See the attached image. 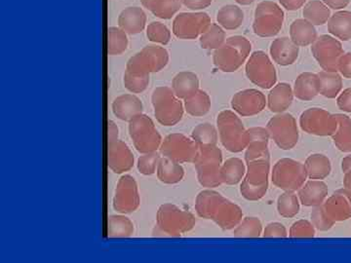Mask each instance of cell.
<instances>
[{
  "instance_id": "1",
  "label": "cell",
  "mask_w": 351,
  "mask_h": 263,
  "mask_svg": "<svg viewBox=\"0 0 351 263\" xmlns=\"http://www.w3.org/2000/svg\"><path fill=\"white\" fill-rule=\"evenodd\" d=\"M195 211L199 218L211 219L223 230L234 229L243 219V212L239 205L210 188L198 193Z\"/></svg>"
},
{
  "instance_id": "2",
  "label": "cell",
  "mask_w": 351,
  "mask_h": 263,
  "mask_svg": "<svg viewBox=\"0 0 351 263\" xmlns=\"http://www.w3.org/2000/svg\"><path fill=\"white\" fill-rule=\"evenodd\" d=\"M196 223L195 216L174 204L161 205L157 211L154 235L157 237H180L191 231Z\"/></svg>"
},
{
  "instance_id": "3",
  "label": "cell",
  "mask_w": 351,
  "mask_h": 263,
  "mask_svg": "<svg viewBox=\"0 0 351 263\" xmlns=\"http://www.w3.org/2000/svg\"><path fill=\"white\" fill-rule=\"evenodd\" d=\"M219 138L226 151L239 153L248 145V129L245 128L239 114L232 110H223L217 118Z\"/></svg>"
},
{
  "instance_id": "4",
  "label": "cell",
  "mask_w": 351,
  "mask_h": 263,
  "mask_svg": "<svg viewBox=\"0 0 351 263\" xmlns=\"http://www.w3.org/2000/svg\"><path fill=\"white\" fill-rule=\"evenodd\" d=\"M252 44L244 36H235L214 51L215 66L223 73H234L250 56Z\"/></svg>"
},
{
  "instance_id": "5",
  "label": "cell",
  "mask_w": 351,
  "mask_h": 263,
  "mask_svg": "<svg viewBox=\"0 0 351 263\" xmlns=\"http://www.w3.org/2000/svg\"><path fill=\"white\" fill-rule=\"evenodd\" d=\"M198 181L203 188H218L223 184L221 169L223 165V153L217 145L199 147L195 162Z\"/></svg>"
},
{
  "instance_id": "6",
  "label": "cell",
  "mask_w": 351,
  "mask_h": 263,
  "mask_svg": "<svg viewBox=\"0 0 351 263\" xmlns=\"http://www.w3.org/2000/svg\"><path fill=\"white\" fill-rule=\"evenodd\" d=\"M269 158L258 159L247 163V171L240 184V192L245 199H263L269 189Z\"/></svg>"
},
{
  "instance_id": "7",
  "label": "cell",
  "mask_w": 351,
  "mask_h": 263,
  "mask_svg": "<svg viewBox=\"0 0 351 263\" xmlns=\"http://www.w3.org/2000/svg\"><path fill=\"white\" fill-rule=\"evenodd\" d=\"M152 107L157 121L164 126H174L184 116V107L172 88L157 87L152 96Z\"/></svg>"
},
{
  "instance_id": "8",
  "label": "cell",
  "mask_w": 351,
  "mask_h": 263,
  "mask_svg": "<svg viewBox=\"0 0 351 263\" xmlns=\"http://www.w3.org/2000/svg\"><path fill=\"white\" fill-rule=\"evenodd\" d=\"M129 134L134 147L143 154L157 151L162 144V138L154 121L144 113H141L129 121Z\"/></svg>"
},
{
  "instance_id": "9",
  "label": "cell",
  "mask_w": 351,
  "mask_h": 263,
  "mask_svg": "<svg viewBox=\"0 0 351 263\" xmlns=\"http://www.w3.org/2000/svg\"><path fill=\"white\" fill-rule=\"evenodd\" d=\"M307 177L304 164L294 159L282 158L274 164L271 172V181L276 188L283 191L299 190L306 181Z\"/></svg>"
},
{
  "instance_id": "10",
  "label": "cell",
  "mask_w": 351,
  "mask_h": 263,
  "mask_svg": "<svg viewBox=\"0 0 351 263\" xmlns=\"http://www.w3.org/2000/svg\"><path fill=\"white\" fill-rule=\"evenodd\" d=\"M169 63V53L157 45L145 46L129 59L126 71L138 75H151L162 71Z\"/></svg>"
},
{
  "instance_id": "11",
  "label": "cell",
  "mask_w": 351,
  "mask_h": 263,
  "mask_svg": "<svg viewBox=\"0 0 351 263\" xmlns=\"http://www.w3.org/2000/svg\"><path fill=\"white\" fill-rule=\"evenodd\" d=\"M284 11L276 2L265 0L256 7L253 31L261 38H274L283 27Z\"/></svg>"
},
{
  "instance_id": "12",
  "label": "cell",
  "mask_w": 351,
  "mask_h": 263,
  "mask_svg": "<svg viewBox=\"0 0 351 263\" xmlns=\"http://www.w3.org/2000/svg\"><path fill=\"white\" fill-rule=\"evenodd\" d=\"M269 137L282 151L294 149L299 142L297 120L290 113H277L267 125Z\"/></svg>"
},
{
  "instance_id": "13",
  "label": "cell",
  "mask_w": 351,
  "mask_h": 263,
  "mask_svg": "<svg viewBox=\"0 0 351 263\" xmlns=\"http://www.w3.org/2000/svg\"><path fill=\"white\" fill-rule=\"evenodd\" d=\"M247 77L256 86L271 89L277 82L276 66L267 53L255 51L252 53L245 66Z\"/></svg>"
},
{
  "instance_id": "14",
  "label": "cell",
  "mask_w": 351,
  "mask_h": 263,
  "mask_svg": "<svg viewBox=\"0 0 351 263\" xmlns=\"http://www.w3.org/2000/svg\"><path fill=\"white\" fill-rule=\"evenodd\" d=\"M302 130L318 137H332L338 128L336 114L319 108H308L300 116Z\"/></svg>"
},
{
  "instance_id": "15",
  "label": "cell",
  "mask_w": 351,
  "mask_h": 263,
  "mask_svg": "<svg viewBox=\"0 0 351 263\" xmlns=\"http://www.w3.org/2000/svg\"><path fill=\"white\" fill-rule=\"evenodd\" d=\"M159 151L163 157L177 162L193 163L199 151V145L193 138L176 133L164 138Z\"/></svg>"
},
{
  "instance_id": "16",
  "label": "cell",
  "mask_w": 351,
  "mask_h": 263,
  "mask_svg": "<svg viewBox=\"0 0 351 263\" xmlns=\"http://www.w3.org/2000/svg\"><path fill=\"white\" fill-rule=\"evenodd\" d=\"M311 53L323 71H338L339 61L345 51L338 38L324 34L311 45Z\"/></svg>"
},
{
  "instance_id": "17",
  "label": "cell",
  "mask_w": 351,
  "mask_h": 263,
  "mask_svg": "<svg viewBox=\"0 0 351 263\" xmlns=\"http://www.w3.org/2000/svg\"><path fill=\"white\" fill-rule=\"evenodd\" d=\"M211 24V18L207 13H180L173 21V34L180 39H195L200 38Z\"/></svg>"
},
{
  "instance_id": "18",
  "label": "cell",
  "mask_w": 351,
  "mask_h": 263,
  "mask_svg": "<svg viewBox=\"0 0 351 263\" xmlns=\"http://www.w3.org/2000/svg\"><path fill=\"white\" fill-rule=\"evenodd\" d=\"M140 203L141 198L135 179L130 175H122L115 189L113 209L117 213L130 214L138 209Z\"/></svg>"
},
{
  "instance_id": "19",
  "label": "cell",
  "mask_w": 351,
  "mask_h": 263,
  "mask_svg": "<svg viewBox=\"0 0 351 263\" xmlns=\"http://www.w3.org/2000/svg\"><path fill=\"white\" fill-rule=\"evenodd\" d=\"M267 100L263 92L257 89H245L232 97V108L242 117L255 116L263 112Z\"/></svg>"
},
{
  "instance_id": "20",
  "label": "cell",
  "mask_w": 351,
  "mask_h": 263,
  "mask_svg": "<svg viewBox=\"0 0 351 263\" xmlns=\"http://www.w3.org/2000/svg\"><path fill=\"white\" fill-rule=\"evenodd\" d=\"M322 206L335 223L348 221L351 218V191L346 188L335 191Z\"/></svg>"
},
{
  "instance_id": "21",
  "label": "cell",
  "mask_w": 351,
  "mask_h": 263,
  "mask_svg": "<svg viewBox=\"0 0 351 263\" xmlns=\"http://www.w3.org/2000/svg\"><path fill=\"white\" fill-rule=\"evenodd\" d=\"M269 134L263 127H252L248 129V145L245 152L246 163L258 159L269 158Z\"/></svg>"
},
{
  "instance_id": "22",
  "label": "cell",
  "mask_w": 351,
  "mask_h": 263,
  "mask_svg": "<svg viewBox=\"0 0 351 263\" xmlns=\"http://www.w3.org/2000/svg\"><path fill=\"white\" fill-rule=\"evenodd\" d=\"M108 164L115 174H123L134 166L133 152L122 140L110 142L108 147Z\"/></svg>"
},
{
  "instance_id": "23",
  "label": "cell",
  "mask_w": 351,
  "mask_h": 263,
  "mask_svg": "<svg viewBox=\"0 0 351 263\" xmlns=\"http://www.w3.org/2000/svg\"><path fill=\"white\" fill-rule=\"evenodd\" d=\"M270 56L274 63L287 66L295 63L299 57L300 47L289 38H279L270 45Z\"/></svg>"
},
{
  "instance_id": "24",
  "label": "cell",
  "mask_w": 351,
  "mask_h": 263,
  "mask_svg": "<svg viewBox=\"0 0 351 263\" xmlns=\"http://www.w3.org/2000/svg\"><path fill=\"white\" fill-rule=\"evenodd\" d=\"M112 112L122 121H131L134 117L143 113L144 105L142 101L134 94H124L117 97L112 101Z\"/></svg>"
},
{
  "instance_id": "25",
  "label": "cell",
  "mask_w": 351,
  "mask_h": 263,
  "mask_svg": "<svg viewBox=\"0 0 351 263\" xmlns=\"http://www.w3.org/2000/svg\"><path fill=\"white\" fill-rule=\"evenodd\" d=\"M300 202L306 207H318L327 199L328 186L320 179H311L304 182L298 190Z\"/></svg>"
},
{
  "instance_id": "26",
  "label": "cell",
  "mask_w": 351,
  "mask_h": 263,
  "mask_svg": "<svg viewBox=\"0 0 351 263\" xmlns=\"http://www.w3.org/2000/svg\"><path fill=\"white\" fill-rule=\"evenodd\" d=\"M119 27L126 34L135 36L144 31L147 24V14L141 7L130 6L123 9L119 16Z\"/></svg>"
},
{
  "instance_id": "27",
  "label": "cell",
  "mask_w": 351,
  "mask_h": 263,
  "mask_svg": "<svg viewBox=\"0 0 351 263\" xmlns=\"http://www.w3.org/2000/svg\"><path fill=\"white\" fill-rule=\"evenodd\" d=\"M294 92L288 83H279L270 90L267 97V107L274 113L285 112L292 105Z\"/></svg>"
},
{
  "instance_id": "28",
  "label": "cell",
  "mask_w": 351,
  "mask_h": 263,
  "mask_svg": "<svg viewBox=\"0 0 351 263\" xmlns=\"http://www.w3.org/2000/svg\"><path fill=\"white\" fill-rule=\"evenodd\" d=\"M293 92L295 98L299 100H313L319 94V80L317 75L313 73H301L295 79Z\"/></svg>"
},
{
  "instance_id": "29",
  "label": "cell",
  "mask_w": 351,
  "mask_h": 263,
  "mask_svg": "<svg viewBox=\"0 0 351 263\" xmlns=\"http://www.w3.org/2000/svg\"><path fill=\"white\" fill-rule=\"evenodd\" d=\"M317 38L315 27L308 21L297 19L291 24L290 38L299 47L313 45Z\"/></svg>"
},
{
  "instance_id": "30",
  "label": "cell",
  "mask_w": 351,
  "mask_h": 263,
  "mask_svg": "<svg viewBox=\"0 0 351 263\" xmlns=\"http://www.w3.org/2000/svg\"><path fill=\"white\" fill-rule=\"evenodd\" d=\"M172 90L181 100H186L199 90V79L195 73L181 71L173 78Z\"/></svg>"
},
{
  "instance_id": "31",
  "label": "cell",
  "mask_w": 351,
  "mask_h": 263,
  "mask_svg": "<svg viewBox=\"0 0 351 263\" xmlns=\"http://www.w3.org/2000/svg\"><path fill=\"white\" fill-rule=\"evenodd\" d=\"M159 181L165 184H176L184 177V170L181 163L167 157H161L156 170Z\"/></svg>"
},
{
  "instance_id": "32",
  "label": "cell",
  "mask_w": 351,
  "mask_h": 263,
  "mask_svg": "<svg viewBox=\"0 0 351 263\" xmlns=\"http://www.w3.org/2000/svg\"><path fill=\"white\" fill-rule=\"evenodd\" d=\"M328 32L334 38L343 41L351 39V12L350 11H339L331 15L328 21Z\"/></svg>"
},
{
  "instance_id": "33",
  "label": "cell",
  "mask_w": 351,
  "mask_h": 263,
  "mask_svg": "<svg viewBox=\"0 0 351 263\" xmlns=\"http://www.w3.org/2000/svg\"><path fill=\"white\" fill-rule=\"evenodd\" d=\"M304 167H306L307 177L309 179L323 181L331 174L332 171L330 159L320 153L311 154L307 157L306 162H304Z\"/></svg>"
},
{
  "instance_id": "34",
  "label": "cell",
  "mask_w": 351,
  "mask_h": 263,
  "mask_svg": "<svg viewBox=\"0 0 351 263\" xmlns=\"http://www.w3.org/2000/svg\"><path fill=\"white\" fill-rule=\"evenodd\" d=\"M246 166L243 161L237 157H232L221 165V179L226 186H235L244 179L246 174Z\"/></svg>"
},
{
  "instance_id": "35",
  "label": "cell",
  "mask_w": 351,
  "mask_h": 263,
  "mask_svg": "<svg viewBox=\"0 0 351 263\" xmlns=\"http://www.w3.org/2000/svg\"><path fill=\"white\" fill-rule=\"evenodd\" d=\"M319 94L327 99H336L343 89V78L338 71H320Z\"/></svg>"
},
{
  "instance_id": "36",
  "label": "cell",
  "mask_w": 351,
  "mask_h": 263,
  "mask_svg": "<svg viewBox=\"0 0 351 263\" xmlns=\"http://www.w3.org/2000/svg\"><path fill=\"white\" fill-rule=\"evenodd\" d=\"M141 2L154 16L163 20L171 19L182 5L181 0H141Z\"/></svg>"
},
{
  "instance_id": "37",
  "label": "cell",
  "mask_w": 351,
  "mask_h": 263,
  "mask_svg": "<svg viewBox=\"0 0 351 263\" xmlns=\"http://www.w3.org/2000/svg\"><path fill=\"white\" fill-rule=\"evenodd\" d=\"M244 12L239 6L226 5L221 7L217 14V22L228 31L239 29L243 24Z\"/></svg>"
},
{
  "instance_id": "38",
  "label": "cell",
  "mask_w": 351,
  "mask_h": 263,
  "mask_svg": "<svg viewBox=\"0 0 351 263\" xmlns=\"http://www.w3.org/2000/svg\"><path fill=\"white\" fill-rule=\"evenodd\" d=\"M184 107L188 114L191 116H204L211 108V99L203 90H198L195 94L184 100Z\"/></svg>"
},
{
  "instance_id": "39",
  "label": "cell",
  "mask_w": 351,
  "mask_h": 263,
  "mask_svg": "<svg viewBox=\"0 0 351 263\" xmlns=\"http://www.w3.org/2000/svg\"><path fill=\"white\" fill-rule=\"evenodd\" d=\"M338 128L332 136L334 144L339 151L351 152V119L348 115L336 114Z\"/></svg>"
},
{
  "instance_id": "40",
  "label": "cell",
  "mask_w": 351,
  "mask_h": 263,
  "mask_svg": "<svg viewBox=\"0 0 351 263\" xmlns=\"http://www.w3.org/2000/svg\"><path fill=\"white\" fill-rule=\"evenodd\" d=\"M302 15L313 25H322L329 21L331 11L322 0H313L304 6Z\"/></svg>"
},
{
  "instance_id": "41",
  "label": "cell",
  "mask_w": 351,
  "mask_h": 263,
  "mask_svg": "<svg viewBox=\"0 0 351 263\" xmlns=\"http://www.w3.org/2000/svg\"><path fill=\"white\" fill-rule=\"evenodd\" d=\"M134 223L124 216H110L108 218V238H128L134 234Z\"/></svg>"
},
{
  "instance_id": "42",
  "label": "cell",
  "mask_w": 351,
  "mask_h": 263,
  "mask_svg": "<svg viewBox=\"0 0 351 263\" xmlns=\"http://www.w3.org/2000/svg\"><path fill=\"white\" fill-rule=\"evenodd\" d=\"M226 32L219 24L212 23L204 34H201V47L206 50H216L226 42Z\"/></svg>"
},
{
  "instance_id": "43",
  "label": "cell",
  "mask_w": 351,
  "mask_h": 263,
  "mask_svg": "<svg viewBox=\"0 0 351 263\" xmlns=\"http://www.w3.org/2000/svg\"><path fill=\"white\" fill-rule=\"evenodd\" d=\"M129 40L127 34L123 29L117 27H110L108 29V54L110 56H117L125 52L128 47Z\"/></svg>"
},
{
  "instance_id": "44",
  "label": "cell",
  "mask_w": 351,
  "mask_h": 263,
  "mask_svg": "<svg viewBox=\"0 0 351 263\" xmlns=\"http://www.w3.org/2000/svg\"><path fill=\"white\" fill-rule=\"evenodd\" d=\"M299 196L293 191H284L277 199V211L282 218H292L300 212Z\"/></svg>"
},
{
  "instance_id": "45",
  "label": "cell",
  "mask_w": 351,
  "mask_h": 263,
  "mask_svg": "<svg viewBox=\"0 0 351 263\" xmlns=\"http://www.w3.org/2000/svg\"><path fill=\"white\" fill-rule=\"evenodd\" d=\"M262 233V223L260 219L254 216L244 218L233 229V236L239 238H258Z\"/></svg>"
},
{
  "instance_id": "46",
  "label": "cell",
  "mask_w": 351,
  "mask_h": 263,
  "mask_svg": "<svg viewBox=\"0 0 351 263\" xmlns=\"http://www.w3.org/2000/svg\"><path fill=\"white\" fill-rule=\"evenodd\" d=\"M191 138L199 147L217 145L219 140V132L216 127L210 123L199 124L191 132Z\"/></svg>"
},
{
  "instance_id": "47",
  "label": "cell",
  "mask_w": 351,
  "mask_h": 263,
  "mask_svg": "<svg viewBox=\"0 0 351 263\" xmlns=\"http://www.w3.org/2000/svg\"><path fill=\"white\" fill-rule=\"evenodd\" d=\"M147 36L152 42L167 45L171 40V32L163 23L152 22L147 25Z\"/></svg>"
},
{
  "instance_id": "48",
  "label": "cell",
  "mask_w": 351,
  "mask_h": 263,
  "mask_svg": "<svg viewBox=\"0 0 351 263\" xmlns=\"http://www.w3.org/2000/svg\"><path fill=\"white\" fill-rule=\"evenodd\" d=\"M149 75H138V73H132L125 71L123 79L124 86L131 93H142L149 86Z\"/></svg>"
},
{
  "instance_id": "49",
  "label": "cell",
  "mask_w": 351,
  "mask_h": 263,
  "mask_svg": "<svg viewBox=\"0 0 351 263\" xmlns=\"http://www.w3.org/2000/svg\"><path fill=\"white\" fill-rule=\"evenodd\" d=\"M160 158V154L157 151L145 153L138 159V172L145 175H154L156 172Z\"/></svg>"
},
{
  "instance_id": "50",
  "label": "cell",
  "mask_w": 351,
  "mask_h": 263,
  "mask_svg": "<svg viewBox=\"0 0 351 263\" xmlns=\"http://www.w3.org/2000/svg\"><path fill=\"white\" fill-rule=\"evenodd\" d=\"M315 229L311 221L300 219L291 226L289 236L291 238H313L315 236Z\"/></svg>"
},
{
  "instance_id": "51",
  "label": "cell",
  "mask_w": 351,
  "mask_h": 263,
  "mask_svg": "<svg viewBox=\"0 0 351 263\" xmlns=\"http://www.w3.org/2000/svg\"><path fill=\"white\" fill-rule=\"evenodd\" d=\"M311 223H313L314 227L319 231H328L336 223L328 216L322 205L314 207L313 213H311Z\"/></svg>"
},
{
  "instance_id": "52",
  "label": "cell",
  "mask_w": 351,
  "mask_h": 263,
  "mask_svg": "<svg viewBox=\"0 0 351 263\" xmlns=\"http://www.w3.org/2000/svg\"><path fill=\"white\" fill-rule=\"evenodd\" d=\"M288 235L285 226L280 223H270L263 230L265 238H286Z\"/></svg>"
},
{
  "instance_id": "53",
  "label": "cell",
  "mask_w": 351,
  "mask_h": 263,
  "mask_svg": "<svg viewBox=\"0 0 351 263\" xmlns=\"http://www.w3.org/2000/svg\"><path fill=\"white\" fill-rule=\"evenodd\" d=\"M338 73L343 77L351 79V52L345 53L339 59Z\"/></svg>"
},
{
  "instance_id": "54",
  "label": "cell",
  "mask_w": 351,
  "mask_h": 263,
  "mask_svg": "<svg viewBox=\"0 0 351 263\" xmlns=\"http://www.w3.org/2000/svg\"><path fill=\"white\" fill-rule=\"evenodd\" d=\"M337 105L343 112L351 113V88L343 90L337 99Z\"/></svg>"
},
{
  "instance_id": "55",
  "label": "cell",
  "mask_w": 351,
  "mask_h": 263,
  "mask_svg": "<svg viewBox=\"0 0 351 263\" xmlns=\"http://www.w3.org/2000/svg\"><path fill=\"white\" fill-rule=\"evenodd\" d=\"M182 5L191 10H202L211 5L213 0H181Z\"/></svg>"
},
{
  "instance_id": "56",
  "label": "cell",
  "mask_w": 351,
  "mask_h": 263,
  "mask_svg": "<svg viewBox=\"0 0 351 263\" xmlns=\"http://www.w3.org/2000/svg\"><path fill=\"white\" fill-rule=\"evenodd\" d=\"M281 5L288 11L299 10L306 3V0H278Z\"/></svg>"
},
{
  "instance_id": "57",
  "label": "cell",
  "mask_w": 351,
  "mask_h": 263,
  "mask_svg": "<svg viewBox=\"0 0 351 263\" xmlns=\"http://www.w3.org/2000/svg\"><path fill=\"white\" fill-rule=\"evenodd\" d=\"M119 127L112 120H108V140L110 142H115L119 140Z\"/></svg>"
},
{
  "instance_id": "58",
  "label": "cell",
  "mask_w": 351,
  "mask_h": 263,
  "mask_svg": "<svg viewBox=\"0 0 351 263\" xmlns=\"http://www.w3.org/2000/svg\"><path fill=\"white\" fill-rule=\"evenodd\" d=\"M330 9L341 10L350 3L351 0H322Z\"/></svg>"
},
{
  "instance_id": "59",
  "label": "cell",
  "mask_w": 351,
  "mask_h": 263,
  "mask_svg": "<svg viewBox=\"0 0 351 263\" xmlns=\"http://www.w3.org/2000/svg\"><path fill=\"white\" fill-rule=\"evenodd\" d=\"M341 170H343V174L351 170V154L345 157L341 161Z\"/></svg>"
},
{
  "instance_id": "60",
  "label": "cell",
  "mask_w": 351,
  "mask_h": 263,
  "mask_svg": "<svg viewBox=\"0 0 351 263\" xmlns=\"http://www.w3.org/2000/svg\"><path fill=\"white\" fill-rule=\"evenodd\" d=\"M235 2L240 4V5L247 6L255 2V0H235Z\"/></svg>"
}]
</instances>
